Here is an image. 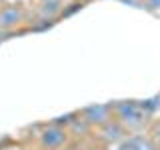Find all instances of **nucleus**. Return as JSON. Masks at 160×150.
<instances>
[{"label":"nucleus","mask_w":160,"mask_h":150,"mask_svg":"<svg viewBox=\"0 0 160 150\" xmlns=\"http://www.w3.org/2000/svg\"><path fill=\"white\" fill-rule=\"evenodd\" d=\"M114 114H116L118 122L124 128H140L146 122V112L144 106H140L136 102H120L114 106Z\"/></svg>","instance_id":"f257e3e1"},{"label":"nucleus","mask_w":160,"mask_h":150,"mask_svg":"<svg viewBox=\"0 0 160 150\" xmlns=\"http://www.w3.org/2000/svg\"><path fill=\"white\" fill-rule=\"evenodd\" d=\"M64 142H66V130L60 128L58 124H52V126L44 128L40 132V144H42V148L58 150V148H62Z\"/></svg>","instance_id":"f03ea898"},{"label":"nucleus","mask_w":160,"mask_h":150,"mask_svg":"<svg viewBox=\"0 0 160 150\" xmlns=\"http://www.w3.org/2000/svg\"><path fill=\"white\" fill-rule=\"evenodd\" d=\"M84 120L88 124H96V126H104L106 122L112 120V108L108 104H96V106H90L82 112Z\"/></svg>","instance_id":"7ed1b4c3"},{"label":"nucleus","mask_w":160,"mask_h":150,"mask_svg":"<svg viewBox=\"0 0 160 150\" xmlns=\"http://www.w3.org/2000/svg\"><path fill=\"white\" fill-rule=\"evenodd\" d=\"M24 18V12L20 6H0V28L2 30H12L16 28Z\"/></svg>","instance_id":"20e7f679"},{"label":"nucleus","mask_w":160,"mask_h":150,"mask_svg":"<svg viewBox=\"0 0 160 150\" xmlns=\"http://www.w3.org/2000/svg\"><path fill=\"white\" fill-rule=\"evenodd\" d=\"M104 130V140H108V142H116V140H120L124 136V126L118 122V120H110V122H106L102 126Z\"/></svg>","instance_id":"39448f33"},{"label":"nucleus","mask_w":160,"mask_h":150,"mask_svg":"<svg viewBox=\"0 0 160 150\" xmlns=\"http://www.w3.org/2000/svg\"><path fill=\"white\" fill-rule=\"evenodd\" d=\"M58 10H60V0H44L42 6H40V14H42V16H50V18H52Z\"/></svg>","instance_id":"423d86ee"},{"label":"nucleus","mask_w":160,"mask_h":150,"mask_svg":"<svg viewBox=\"0 0 160 150\" xmlns=\"http://www.w3.org/2000/svg\"><path fill=\"white\" fill-rule=\"evenodd\" d=\"M154 136H156V140L160 142V124H156V128H154Z\"/></svg>","instance_id":"0eeeda50"},{"label":"nucleus","mask_w":160,"mask_h":150,"mask_svg":"<svg viewBox=\"0 0 160 150\" xmlns=\"http://www.w3.org/2000/svg\"><path fill=\"white\" fill-rule=\"evenodd\" d=\"M0 2H2V0H0Z\"/></svg>","instance_id":"6e6552de"},{"label":"nucleus","mask_w":160,"mask_h":150,"mask_svg":"<svg viewBox=\"0 0 160 150\" xmlns=\"http://www.w3.org/2000/svg\"><path fill=\"white\" fill-rule=\"evenodd\" d=\"M10 150H12V148H10Z\"/></svg>","instance_id":"1a4fd4ad"}]
</instances>
